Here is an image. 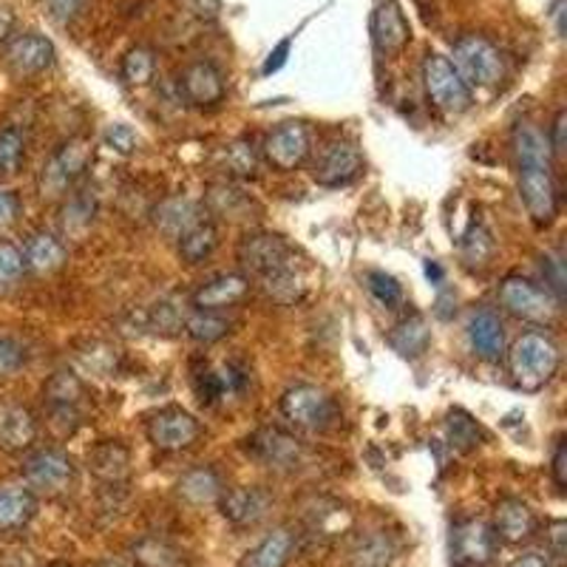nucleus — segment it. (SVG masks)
<instances>
[{"label": "nucleus", "mask_w": 567, "mask_h": 567, "mask_svg": "<svg viewBox=\"0 0 567 567\" xmlns=\"http://www.w3.org/2000/svg\"><path fill=\"white\" fill-rule=\"evenodd\" d=\"M548 145H550V154L554 159H561L567 151V111H556L554 116V125H550V134H548Z\"/></svg>", "instance_id": "864d4df0"}, {"label": "nucleus", "mask_w": 567, "mask_h": 567, "mask_svg": "<svg viewBox=\"0 0 567 567\" xmlns=\"http://www.w3.org/2000/svg\"><path fill=\"white\" fill-rule=\"evenodd\" d=\"M131 561H134V567H187L185 550L156 534L140 536L131 545Z\"/></svg>", "instance_id": "7c9ffc66"}, {"label": "nucleus", "mask_w": 567, "mask_h": 567, "mask_svg": "<svg viewBox=\"0 0 567 567\" xmlns=\"http://www.w3.org/2000/svg\"><path fill=\"white\" fill-rule=\"evenodd\" d=\"M40 425L32 409L20 403H0V452L27 454L38 443Z\"/></svg>", "instance_id": "6ab92c4d"}, {"label": "nucleus", "mask_w": 567, "mask_h": 567, "mask_svg": "<svg viewBox=\"0 0 567 567\" xmlns=\"http://www.w3.org/2000/svg\"><path fill=\"white\" fill-rule=\"evenodd\" d=\"M91 567H131V565H125V561H120V559H100V561H94Z\"/></svg>", "instance_id": "bf43d9fd"}, {"label": "nucleus", "mask_w": 567, "mask_h": 567, "mask_svg": "<svg viewBox=\"0 0 567 567\" xmlns=\"http://www.w3.org/2000/svg\"><path fill=\"white\" fill-rule=\"evenodd\" d=\"M284 420H290L296 429L303 432H327L332 420H336V403L323 389L312 383H296L278 400Z\"/></svg>", "instance_id": "0eeeda50"}, {"label": "nucleus", "mask_w": 567, "mask_h": 567, "mask_svg": "<svg viewBox=\"0 0 567 567\" xmlns=\"http://www.w3.org/2000/svg\"><path fill=\"white\" fill-rule=\"evenodd\" d=\"M91 159H94V145L83 136H74L65 145H60L49 159H45L43 171L38 176V190L43 199H60L78 185L89 171Z\"/></svg>", "instance_id": "39448f33"}, {"label": "nucleus", "mask_w": 567, "mask_h": 567, "mask_svg": "<svg viewBox=\"0 0 567 567\" xmlns=\"http://www.w3.org/2000/svg\"><path fill=\"white\" fill-rule=\"evenodd\" d=\"M3 60L18 78H34V74H43L45 69H52L54 43L38 32L18 34L7 43Z\"/></svg>", "instance_id": "a211bd4d"}, {"label": "nucleus", "mask_w": 567, "mask_h": 567, "mask_svg": "<svg viewBox=\"0 0 567 567\" xmlns=\"http://www.w3.org/2000/svg\"><path fill=\"white\" fill-rule=\"evenodd\" d=\"M20 210H23L20 196L12 190H0V230H9L20 219Z\"/></svg>", "instance_id": "5fc2aeb1"}, {"label": "nucleus", "mask_w": 567, "mask_h": 567, "mask_svg": "<svg viewBox=\"0 0 567 567\" xmlns=\"http://www.w3.org/2000/svg\"><path fill=\"white\" fill-rule=\"evenodd\" d=\"M423 85L429 103L445 116H460L474 105L471 89L463 83L452 60L440 52H425L423 58Z\"/></svg>", "instance_id": "423d86ee"}, {"label": "nucleus", "mask_w": 567, "mask_h": 567, "mask_svg": "<svg viewBox=\"0 0 567 567\" xmlns=\"http://www.w3.org/2000/svg\"><path fill=\"white\" fill-rule=\"evenodd\" d=\"M312 154V136L310 128L296 120H287V123L276 125L270 134L265 136V145H261V156L270 165L272 171H281V174H290L298 171L303 162L310 159Z\"/></svg>", "instance_id": "9d476101"}, {"label": "nucleus", "mask_w": 567, "mask_h": 567, "mask_svg": "<svg viewBox=\"0 0 567 567\" xmlns=\"http://www.w3.org/2000/svg\"><path fill=\"white\" fill-rule=\"evenodd\" d=\"M468 343L477 358L494 363L505 354V327L503 318L496 316L494 310L483 307L474 310L468 318Z\"/></svg>", "instance_id": "b1692460"}, {"label": "nucleus", "mask_w": 567, "mask_h": 567, "mask_svg": "<svg viewBox=\"0 0 567 567\" xmlns=\"http://www.w3.org/2000/svg\"><path fill=\"white\" fill-rule=\"evenodd\" d=\"M550 477H554V485L559 491L567 488V440L565 434L556 437L554 445V457H550Z\"/></svg>", "instance_id": "3c124183"}, {"label": "nucleus", "mask_w": 567, "mask_h": 567, "mask_svg": "<svg viewBox=\"0 0 567 567\" xmlns=\"http://www.w3.org/2000/svg\"><path fill=\"white\" fill-rule=\"evenodd\" d=\"M23 272H27V265H23L20 247H14L12 241H0V292L12 290Z\"/></svg>", "instance_id": "a18cd8bd"}, {"label": "nucleus", "mask_w": 567, "mask_h": 567, "mask_svg": "<svg viewBox=\"0 0 567 567\" xmlns=\"http://www.w3.org/2000/svg\"><path fill=\"white\" fill-rule=\"evenodd\" d=\"M561 367L559 343L545 332H525L514 341L508 352V369L516 389L542 392L556 378Z\"/></svg>", "instance_id": "f03ea898"}, {"label": "nucleus", "mask_w": 567, "mask_h": 567, "mask_svg": "<svg viewBox=\"0 0 567 567\" xmlns=\"http://www.w3.org/2000/svg\"><path fill=\"white\" fill-rule=\"evenodd\" d=\"M179 94L194 109H216L227 94L225 74L207 60H196V63L185 65V71H182Z\"/></svg>", "instance_id": "f3484780"}, {"label": "nucleus", "mask_w": 567, "mask_h": 567, "mask_svg": "<svg viewBox=\"0 0 567 567\" xmlns=\"http://www.w3.org/2000/svg\"><path fill=\"white\" fill-rule=\"evenodd\" d=\"M290 45H292V40H290V38L281 40V43H278L276 52H272L270 58H267V63H265V74H272V71H278V69H281L284 63H287V54H290Z\"/></svg>", "instance_id": "4d7b16f0"}, {"label": "nucleus", "mask_w": 567, "mask_h": 567, "mask_svg": "<svg viewBox=\"0 0 567 567\" xmlns=\"http://www.w3.org/2000/svg\"><path fill=\"white\" fill-rule=\"evenodd\" d=\"M445 432L457 452L468 454L474 452L480 443H483V432H480L477 420H471L465 412H452L445 420Z\"/></svg>", "instance_id": "a19ab883"}, {"label": "nucleus", "mask_w": 567, "mask_h": 567, "mask_svg": "<svg viewBox=\"0 0 567 567\" xmlns=\"http://www.w3.org/2000/svg\"><path fill=\"white\" fill-rule=\"evenodd\" d=\"M514 156L516 168H525V165H545V168H554V154H550L548 136L530 123H519L514 128Z\"/></svg>", "instance_id": "2f4dec72"}, {"label": "nucleus", "mask_w": 567, "mask_h": 567, "mask_svg": "<svg viewBox=\"0 0 567 567\" xmlns=\"http://www.w3.org/2000/svg\"><path fill=\"white\" fill-rule=\"evenodd\" d=\"M207 207H210V213L221 216V219L239 221V219H245V213L250 210L252 202L247 199V194L236 190L233 185L219 182V185L207 187Z\"/></svg>", "instance_id": "c9c22d12"}, {"label": "nucleus", "mask_w": 567, "mask_h": 567, "mask_svg": "<svg viewBox=\"0 0 567 567\" xmlns=\"http://www.w3.org/2000/svg\"><path fill=\"white\" fill-rule=\"evenodd\" d=\"M496 298L508 316H514L516 321L536 323V327H548L561 312L559 298H554L542 284L525 276H505Z\"/></svg>", "instance_id": "20e7f679"}, {"label": "nucleus", "mask_w": 567, "mask_h": 567, "mask_svg": "<svg viewBox=\"0 0 567 567\" xmlns=\"http://www.w3.org/2000/svg\"><path fill=\"white\" fill-rule=\"evenodd\" d=\"M85 468L100 480V483L120 488L131 477V449L120 440H100L85 454Z\"/></svg>", "instance_id": "4be33fe9"}, {"label": "nucleus", "mask_w": 567, "mask_h": 567, "mask_svg": "<svg viewBox=\"0 0 567 567\" xmlns=\"http://www.w3.org/2000/svg\"><path fill=\"white\" fill-rule=\"evenodd\" d=\"M542 267V276H545V290L550 292L554 298H559V301H565V261H561V256H550V252H545L539 261Z\"/></svg>", "instance_id": "09e8293b"}, {"label": "nucleus", "mask_w": 567, "mask_h": 567, "mask_svg": "<svg viewBox=\"0 0 567 567\" xmlns=\"http://www.w3.org/2000/svg\"><path fill=\"white\" fill-rule=\"evenodd\" d=\"M27 162V136L18 125H3L0 128V176L20 174Z\"/></svg>", "instance_id": "58836bf2"}, {"label": "nucleus", "mask_w": 567, "mask_h": 567, "mask_svg": "<svg viewBox=\"0 0 567 567\" xmlns=\"http://www.w3.org/2000/svg\"><path fill=\"white\" fill-rule=\"evenodd\" d=\"M202 219H207L205 207H202L199 202L182 199V196L165 199L154 210V225L159 227L168 239H179L182 233H187L194 225H199Z\"/></svg>", "instance_id": "cd10ccee"}, {"label": "nucleus", "mask_w": 567, "mask_h": 567, "mask_svg": "<svg viewBox=\"0 0 567 567\" xmlns=\"http://www.w3.org/2000/svg\"><path fill=\"white\" fill-rule=\"evenodd\" d=\"M78 363L83 372L94 374V378H111L120 367V349L105 341H89L78 352Z\"/></svg>", "instance_id": "4c0bfd02"}, {"label": "nucleus", "mask_w": 567, "mask_h": 567, "mask_svg": "<svg viewBox=\"0 0 567 567\" xmlns=\"http://www.w3.org/2000/svg\"><path fill=\"white\" fill-rule=\"evenodd\" d=\"M372 38L383 54L403 52L412 40V27L398 0H378L372 12Z\"/></svg>", "instance_id": "5701e85b"}, {"label": "nucleus", "mask_w": 567, "mask_h": 567, "mask_svg": "<svg viewBox=\"0 0 567 567\" xmlns=\"http://www.w3.org/2000/svg\"><path fill=\"white\" fill-rule=\"evenodd\" d=\"M145 434H148L154 449L176 454L196 445V440L202 437V425L187 409L165 406L151 414L148 423H145Z\"/></svg>", "instance_id": "9b49d317"}, {"label": "nucleus", "mask_w": 567, "mask_h": 567, "mask_svg": "<svg viewBox=\"0 0 567 567\" xmlns=\"http://www.w3.org/2000/svg\"><path fill=\"white\" fill-rule=\"evenodd\" d=\"M554 18H556V29H559V34H561V32H565V27H561V0H556Z\"/></svg>", "instance_id": "052dcab7"}, {"label": "nucleus", "mask_w": 567, "mask_h": 567, "mask_svg": "<svg viewBox=\"0 0 567 567\" xmlns=\"http://www.w3.org/2000/svg\"><path fill=\"white\" fill-rule=\"evenodd\" d=\"M27 367V347L12 336H0V378H12Z\"/></svg>", "instance_id": "de8ad7c7"}, {"label": "nucleus", "mask_w": 567, "mask_h": 567, "mask_svg": "<svg viewBox=\"0 0 567 567\" xmlns=\"http://www.w3.org/2000/svg\"><path fill=\"white\" fill-rule=\"evenodd\" d=\"M89 398L83 378L71 369H60L49 381L43 383V406L52 417V423L63 425V434H74L78 425L83 423V412L80 406Z\"/></svg>", "instance_id": "1a4fd4ad"}, {"label": "nucleus", "mask_w": 567, "mask_h": 567, "mask_svg": "<svg viewBox=\"0 0 567 567\" xmlns=\"http://www.w3.org/2000/svg\"><path fill=\"white\" fill-rule=\"evenodd\" d=\"M194 392L202 403H207V406H213L216 400L225 398L219 369H213L210 363H202L199 369H194Z\"/></svg>", "instance_id": "49530a36"}, {"label": "nucleus", "mask_w": 567, "mask_h": 567, "mask_svg": "<svg viewBox=\"0 0 567 567\" xmlns=\"http://www.w3.org/2000/svg\"><path fill=\"white\" fill-rule=\"evenodd\" d=\"M367 287L369 292H372V298L381 307H386V310H398L400 303H403V287L398 284V278H392L389 272H381V270H372L367 272Z\"/></svg>", "instance_id": "37998d69"}, {"label": "nucleus", "mask_w": 567, "mask_h": 567, "mask_svg": "<svg viewBox=\"0 0 567 567\" xmlns=\"http://www.w3.org/2000/svg\"><path fill=\"white\" fill-rule=\"evenodd\" d=\"M225 483H221L219 471L210 465H196V468L185 471L176 483V496L185 499L187 505H210L219 503Z\"/></svg>", "instance_id": "c85d7f7f"}, {"label": "nucleus", "mask_w": 567, "mask_h": 567, "mask_svg": "<svg viewBox=\"0 0 567 567\" xmlns=\"http://www.w3.org/2000/svg\"><path fill=\"white\" fill-rule=\"evenodd\" d=\"M23 265L34 276H52V272L63 270L65 261H69V250H65L63 241L49 230L32 233L23 245Z\"/></svg>", "instance_id": "393cba45"}, {"label": "nucleus", "mask_w": 567, "mask_h": 567, "mask_svg": "<svg viewBox=\"0 0 567 567\" xmlns=\"http://www.w3.org/2000/svg\"><path fill=\"white\" fill-rule=\"evenodd\" d=\"M398 556L392 534L386 530H369L349 548L347 567H392Z\"/></svg>", "instance_id": "c756f323"}, {"label": "nucleus", "mask_w": 567, "mask_h": 567, "mask_svg": "<svg viewBox=\"0 0 567 567\" xmlns=\"http://www.w3.org/2000/svg\"><path fill=\"white\" fill-rule=\"evenodd\" d=\"M156 71V58L148 45H134L128 49L123 58V65H120V74L128 85H148L151 78Z\"/></svg>", "instance_id": "ea45409f"}, {"label": "nucleus", "mask_w": 567, "mask_h": 567, "mask_svg": "<svg viewBox=\"0 0 567 567\" xmlns=\"http://www.w3.org/2000/svg\"><path fill=\"white\" fill-rule=\"evenodd\" d=\"M367 162L361 148L349 140H332L312 162V179L321 187H347L361 179Z\"/></svg>", "instance_id": "2eb2a0df"}, {"label": "nucleus", "mask_w": 567, "mask_h": 567, "mask_svg": "<svg viewBox=\"0 0 567 567\" xmlns=\"http://www.w3.org/2000/svg\"><path fill=\"white\" fill-rule=\"evenodd\" d=\"M258 156L252 142L236 140L227 142L225 148L219 151V171H225L233 179H247V176H256Z\"/></svg>", "instance_id": "e433bc0d"}, {"label": "nucleus", "mask_w": 567, "mask_h": 567, "mask_svg": "<svg viewBox=\"0 0 567 567\" xmlns=\"http://www.w3.org/2000/svg\"><path fill=\"white\" fill-rule=\"evenodd\" d=\"M245 449L252 460L272 471H296L303 463V443L296 434L284 432L278 425L256 429L245 440Z\"/></svg>", "instance_id": "4468645a"}, {"label": "nucleus", "mask_w": 567, "mask_h": 567, "mask_svg": "<svg viewBox=\"0 0 567 567\" xmlns=\"http://www.w3.org/2000/svg\"><path fill=\"white\" fill-rule=\"evenodd\" d=\"M545 550H548V556H554L556 561L565 559V550H567L565 519H554V523L548 525V534H545Z\"/></svg>", "instance_id": "603ef678"}, {"label": "nucleus", "mask_w": 567, "mask_h": 567, "mask_svg": "<svg viewBox=\"0 0 567 567\" xmlns=\"http://www.w3.org/2000/svg\"><path fill=\"white\" fill-rule=\"evenodd\" d=\"M452 65L468 89H496L505 80L503 52L483 34H463L454 43Z\"/></svg>", "instance_id": "7ed1b4c3"}, {"label": "nucleus", "mask_w": 567, "mask_h": 567, "mask_svg": "<svg viewBox=\"0 0 567 567\" xmlns=\"http://www.w3.org/2000/svg\"><path fill=\"white\" fill-rule=\"evenodd\" d=\"M460 250H463V261L471 270L474 267H485L491 261V256H494V239H491V233L483 225H474L465 233Z\"/></svg>", "instance_id": "79ce46f5"}, {"label": "nucleus", "mask_w": 567, "mask_h": 567, "mask_svg": "<svg viewBox=\"0 0 567 567\" xmlns=\"http://www.w3.org/2000/svg\"><path fill=\"white\" fill-rule=\"evenodd\" d=\"M519 196L536 227L554 225L559 216V187H556L554 168H545V165L519 168Z\"/></svg>", "instance_id": "ddd939ff"}, {"label": "nucleus", "mask_w": 567, "mask_h": 567, "mask_svg": "<svg viewBox=\"0 0 567 567\" xmlns=\"http://www.w3.org/2000/svg\"><path fill=\"white\" fill-rule=\"evenodd\" d=\"M176 247H179V256L185 265H199L219 247V227L213 225L210 219H202L199 225L182 233L179 239H176Z\"/></svg>", "instance_id": "72a5a7b5"}, {"label": "nucleus", "mask_w": 567, "mask_h": 567, "mask_svg": "<svg viewBox=\"0 0 567 567\" xmlns=\"http://www.w3.org/2000/svg\"><path fill=\"white\" fill-rule=\"evenodd\" d=\"M252 281L241 272H219V276L207 278L202 281L199 287L190 296V303H194V310H205V312H225L233 310V307H239L247 296H250Z\"/></svg>", "instance_id": "dca6fc26"}, {"label": "nucleus", "mask_w": 567, "mask_h": 567, "mask_svg": "<svg viewBox=\"0 0 567 567\" xmlns=\"http://www.w3.org/2000/svg\"><path fill=\"white\" fill-rule=\"evenodd\" d=\"M83 3L85 0H52V12L60 23H65V20H71L83 9Z\"/></svg>", "instance_id": "6e6d98bb"}, {"label": "nucleus", "mask_w": 567, "mask_h": 567, "mask_svg": "<svg viewBox=\"0 0 567 567\" xmlns=\"http://www.w3.org/2000/svg\"><path fill=\"white\" fill-rule=\"evenodd\" d=\"M298 550V534L292 528H276L247 550L236 567H287Z\"/></svg>", "instance_id": "a878e982"}, {"label": "nucleus", "mask_w": 567, "mask_h": 567, "mask_svg": "<svg viewBox=\"0 0 567 567\" xmlns=\"http://www.w3.org/2000/svg\"><path fill=\"white\" fill-rule=\"evenodd\" d=\"M494 534L505 545H523L536 536V514L519 496H503L494 508Z\"/></svg>", "instance_id": "412c9836"}, {"label": "nucleus", "mask_w": 567, "mask_h": 567, "mask_svg": "<svg viewBox=\"0 0 567 567\" xmlns=\"http://www.w3.org/2000/svg\"><path fill=\"white\" fill-rule=\"evenodd\" d=\"M105 145H109L111 151H116V154H134L136 145H140V136L134 134V128H128V125L116 123V125H109V131H105Z\"/></svg>", "instance_id": "8fccbe9b"}, {"label": "nucleus", "mask_w": 567, "mask_h": 567, "mask_svg": "<svg viewBox=\"0 0 567 567\" xmlns=\"http://www.w3.org/2000/svg\"><path fill=\"white\" fill-rule=\"evenodd\" d=\"M494 528L483 519H460L449 536V556L454 567H488L496 556Z\"/></svg>", "instance_id": "f8f14e48"}, {"label": "nucleus", "mask_w": 567, "mask_h": 567, "mask_svg": "<svg viewBox=\"0 0 567 567\" xmlns=\"http://www.w3.org/2000/svg\"><path fill=\"white\" fill-rule=\"evenodd\" d=\"M45 567H71V565H65V561H52V565H45Z\"/></svg>", "instance_id": "680f3d73"}, {"label": "nucleus", "mask_w": 567, "mask_h": 567, "mask_svg": "<svg viewBox=\"0 0 567 567\" xmlns=\"http://www.w3.org/2000/svg\"><path fill=\"white\" fill-rule=\"evenodd\" d=\"M432 341V332H429V323L423 316H409L398 323V327L389 332V347L400 354V358H420V354L429 349Z\"/></svg>", "instance_id": "473e14b6"}, {"label": "nucleus", "mask_w": 567, "mask_h": 567, "mask_svg": "<svg viewBox=\"0 0 567 567\" xmlns=\"http://www.w3.org/2000/svg\"><path fill=\"white\" fill-rule=\"evenodd\" d=\"M511 567H550V561H548V556L539 554V550H528V554L516 556L514 565Z\"/></svg>", "instance_id": "13d9d810"}, {"label": "nucleus", "mask_w": 567, "mask_h": 567, "mask_svg": "<svg viewBox=\"0 0 567 567\" xmlns=\"http://www.w3.org/2000/svg\"><path fill=\"white\" fill-rule=\"evenodd\" d=\"M148 329L154 336H176L179 329H185V316L176 310V303L159 301L151 307L148 312Z\"/></svg>", "instance_id": "c03bdc74"}, {"label": "nucleus", "mask_w": 567, "mask_h": 567, "mask_svg": "<svg viewBox=\"0 0 567 567\" xmlns=\"http://www.w3.org/2000/svg\"><path fill=\"white\" fill-rule=\"evenodd\" d=\"M38 514V496L23 485H0V534L23 530Z\"/></svg>", "instance_id": "bb28decb"}, {"label": "nucleus", "mask_w": 567, "mask_h": 567, "mask_svg": "<svg viewBox=\"0 0 567 567\" xmlns=\"http://www.w3.org/2000/svg\"><path fill=\"white\" fill-rule=\"evenodd\" d=\"M185 332L190 341L202 343V347H213V343L225 341L230 336L233 323L221 312L194 310V316L185 318Z\"/></svg>", "instance_id": "f704fd0d"}, {"label": "nucleus", "mask_w": 567, "mask_h": 567, "mask_svg": "<svg viewBox=\"0 0 567 567\" xmlns=\"http://www.w3.org/2000/svg\"><path fill=\"white\" fill-rule=\"evenodd\" d=\"M272 505V496L258 485H241V488L221 491L219 508L227 523L239 525V528H250L258 525L267 516Z\"/></svg>", "instance_id": "aec40b11"}, {"label": "nucleus", "mask_w": 567, "mask_h": 567, "mask_svg": "<svg viewBox=\"0 0 567 567\" xmlns=\"http://www.w3.org/2000/svg\"><path fill=\"white\" fill-rule=\"evenodd\" d=\"M23 480L34 496H60L78 480V465L60 449H38L23 460Z\"/></svg>", "instance_id": "6e6552de"}, {"label": "nucleus", "mask_w": 567, "mask_h": 567, "mask_svg": "<svg viewBox=\"0 0 567 567\" xmlns=\"http://www.w3.org/2000/svg\"><path fill=\"white\" fill-rule=\"evenodd\" d=\"M239 265L247 270V278L267 292V298L278 303H298L307 292L301 270H298L296 250L287 245L284 236L270 230H252L239 241Z\"/></svg>", "instance_id": "f257e3e1"}]
</instances>
